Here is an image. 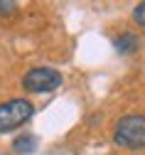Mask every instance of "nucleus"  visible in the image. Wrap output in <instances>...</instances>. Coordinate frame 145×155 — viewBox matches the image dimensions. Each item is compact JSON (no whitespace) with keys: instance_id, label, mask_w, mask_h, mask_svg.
<instances>
[{"instance_id":"7","label":"nucleus","mask_w":145,"mask_h":155,"mask_svg":"<svg viewBox=\"0 0 145 155\" xmlns=\"http://www.w3.org/2000/svg\"><path fill=\"white\" fill-rule=\"evenodd\" d=\"M133 17H135V22H138V25H143V27H145V3H140V5L135 8Z\"/></svg>"},{"instance_id":"2","label":"nucleus","mask_w":145,"mask_h":155,"mask_svg":"<svg viewBox=\"0 0 145 155\" xmlns=\"http://www.w3.org/2000/svg\"><path fill=\"white\" fill-rule=\"evenodd\" d=\"M35 113V106L27 99H10L0 104V133H10L20 126H25Z\"/></svg>"},{"instance_id":"1","label":"nucleus","mask_w":145,"mask_h":155,"mask_svg":"<svg viewBox=\"0 0 145 155\" xmlns=\"http://www.w3.org/2000/svg\"><path fill=\"white\" fill-rule=\"evenodd\" d=\"M113 143L126 150L145 148V116H123L113 128Z\"/></svg>"},{"instance_id":"5","label":"nucleus","mask_w":145,"mask_h":155,"mask_svg":"<svg viewBox=\"0 0 145 155\" xmlns=\"http://www.w3.org/2000/svg\"><path fill=\"white\" fill-rule=\"evenodd\" d=\"M37 143H39V140L35 138V135H27V133H25V135H20V138H15L12 150L20 153V155H22V153L27 155V153H35V150H37Z\"/></svg>"},{"instance_id":"4","label":"nucleus","mask_w":145,"mask_h":155,"mask_svg":"<svg viewBox=\"0 0 145 155\" xmlns=\"http://www.w3.org/2000/svg\"><path fill=\"white\" fill-rule=\"evenodd\" d=\"M138 47H140V37L133 32H126L116 40V49L120 54H133V52H138Z\"/></svg>"},{"instance_id":"3","label":"nucleus","mask_w":145,"mask_h":155,"mask_svg":"<svg viewBox=\"0 0 145 155\" xmlns=\"http://www.w3.org/2000/svg\"><path fill=\"white\" fill-rule=\"evenodd\" d=\"M22 86L32 94H49V91L61 86V74L57 69H49V67H37V69H30L25 74Z\"/></svg>"},{"instance_id":"6","label":"nucleus","mask_w":145,"mask_h":155,"mask_svg":"<svg viewBox=\"0 0 145 155\" xmlns=\"http://www.w3.org/2000/svg\"><path fill=\"white\" fill-rule=\"evenodd\" d=\"M17 12V3L12 0H0V17H10Z\"/></svg>"}]
</instances>
